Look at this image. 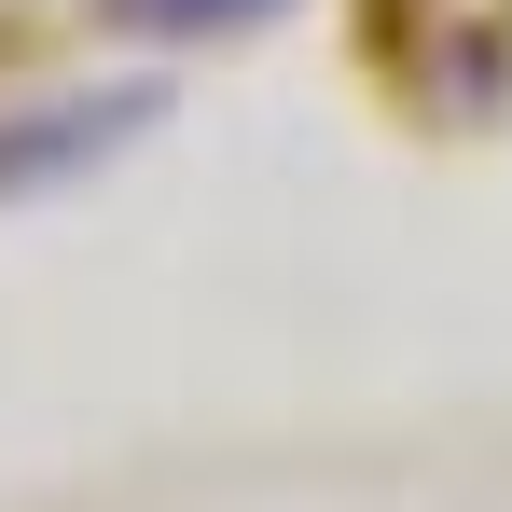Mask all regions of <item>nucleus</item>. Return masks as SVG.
Listing matches in <instances>:
<instances>
[{
	"instance_id": "f257e3e1",
	"label": "nucleus",
	"mask_w": 512,
	"mask_h": 512,
	"mask_svg": "<svg viewBox=\"0 0 512 512\" xmlns=\"http://www.w3.org/2000/svg\"><path fill=\"white\" fill-rule=\"evenodd\" d=\"M111 125H139V111H70V125H28V139L0 153V180H28V167H70V153H111Z\"/></svg>"
},
{
	"instance_id": "f03ea898",
	"label": "nucleus",
	"mask_w": 512,
	"mask_h": 512,
	"mask_svg": "<svg viewBox=\"0 0 512 512\" xmlns=\"http://www.w3.org/2000/svg\"><path fill=\"white\" fill-rule=\"evenodd\" d=\"M153 28H180V42H222V28H263L277 0H139Z\"/></svg>"
}]
</instances>
